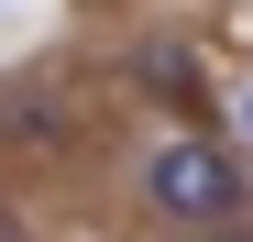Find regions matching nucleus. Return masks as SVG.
I'll use <instances>...</instances> for the list:
<instances>
[{"instance_id":"obj_1","label":"nucleus","mask_w":253,"mask_h":242,"mask_svg":"<svg viewBox=\"0 0 253 242\" xmlns=\"http://www.w3.org/2000/svg\"><path fill=\"white\" fill-rule=\"evenodd\" d=\"M143 187H154V209L187 220V231H231V209H242V165H231V154H209L198 132L165 143L154 165H143Z\"/></svg>"},{"instance_id":"obj_2","label":"nucleus","mask_w":253,"mask_h":242,"mask_svg":"<svg viewBox=\"0 0 253 242\" xmlns=\"http://www.w3.org/2000/svg\"><path fill=\"white\" fill-rule=\"evenodd\" d=\"M143 88H154V99H198V66H187V44H154V55H143Z\"/></svg>"},{"instance_id":"obj_3","label":"nucleus","mask_w":253,"mask_h":242,"mask_svg":"<svg viewBox=\"0 0 253 242\" xmlns=\"http://www.w3.org/2000/svg\"><path fill=\"white\" fill-rule=\"evenodd\" d=\"M0 242H33V231H22V220H11V209H0Z\"/></svg>"},{"instance_id":"obj_4","label":"nucleus","mask_w":253,"mask_h":242,"mask_svg":"<svg viewBox=\"0 0 253 242\" xmlns=\"http://www.w3.org/2000/svg\"><path fill=\"white\" fill-rule=\"evenodd\" d=\"M242 132H253V88H242Z\"/></svg>"},{"instance_id":"obj_5","label":"nucleus","mask_w":253,"mask_h":242,"mask_svg":"<svg viewBox=\"0 0 253 242\" xmlns=\"http://www.w3.org/2000/svg\"><path fill=\"white\" fill-rule=\"evenodd\" d=\"M198 242H242V231H198Z\"/></svg>"}]
</instances>
